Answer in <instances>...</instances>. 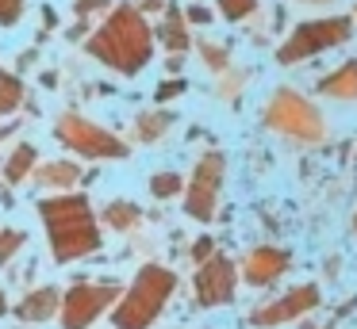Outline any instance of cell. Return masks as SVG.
Listing matches in <instances>:
<instances>
[{"label": "cell", "instance_id": "6da1fadb", "mask_svg": "<svg viewBox=\"0 0 357 329\" xmlns=\"http://www.w3.org/2000/svg\"><path fill=\"white\" fill-rule=\"evenodd\" d=\"M81 46H85V54L93 61H100L104 69L119 73L123 81H135V77L154 61V50H158L154 27H150V19L131 4V0L112 4L108 12L100 15V27L89 31Z\"/></svg>", "mask_w": 357, "mask_h": 329}, {"label": "cell", "instance_id": "7a4b0ae2", "mask_svg": "<svg viewBox=\"0 0 357 329\" xmlns=\"http://www.w3.org/2000/svg\"><path fill=\"white\" fill-rule=\"evenodd\" d=\"M35 211H39L54 264H77V260H89L93 252H100L104 230L93 211V199L81 188L50 191V195H43L35 203Z\"/></svg>", "mask_w": 357, "mask_h": 329}, {"label": "cell", "instance_id": "3957f363", "mask_svg": "<svg viewBox=\"0 0 357 329\" xmlns=\"http://www.w3.org/2000/svg\"><path fill=\"white\" fill-rule=\"evenodd\" d=\"M177 287H181V280L173 268L158 264V260L142 264L131 275V283L123 287V295L116 298V306L108 310L112 329H154V321L165 314Z\"/></svg>", "mask_w": 357, "mask_h": 329}, {"label": "cell", "instance_id": "277c9868", "mask_svg": "<svg viewBox=\"0 0 357 329\" xmlns=\"http://www.w3.org/2000/svg\"><path fill=\"white\" fill-rule=\"evenodd\" d=\"M261 122H265L269 134H280L292 145L315 150V145L326 142V119H323V111H319V104H311V96H303L292 84H280V88L269 92Z\"/></svg>", "mask_w": 357, "mask_h": 329}, {"label": "cell", "instance_id": "5b68a950", "mask_svg": "<svg viewBox=\"0 0 357 329\" xmlns=\"http://www.w3.org/2000/svg\"><path fill=\"white\" fill-rule=\"evenodd\" d=\"M354 27H357L354 15H346V12L303 19L277 42V61L280 65H303V61H315V58H323V54L338 50V46L354 42Z\"/></svg>", "mask_w": 357, "mask_h": 329}, {"label": "cell", "instance_id": "8992f818", "mask_svg": "<svg viewBox=\"0 0 357 329\" xmlns=\"http://www.w3.org/2000/svg\"><path fill=\"white\" fill-rule=\"evenodd\" d=\"M123 295V280L116 275H100V280H73L62 291V306H58V329H93L100 318H108V310L116 306V298Z\"/></svg>", "mask_w": 357, "mask_h": 329}, {"label": "cell", "instance_id": "52a82bcc", "mask_svg": "<svg viewBox=\"0 0 357 329\" xmlns=\"http://www.w3.org/2000/svg\"><path fill=\"white\" fill-rule=\"evenodd\" d=\"M54 138L66 145L70 153L85 161H123L131 153V142L119 134H112L104 122L89 119L81 111H62L54 119Z\"/></svg>", "mask_w": 357, "mask_h": 329}, {"label": "cell", "instance_id": "ba28073f", "mask_svg": "<svg viewBox=\"0 0 357 329\" xmlns=\"http://www.w3.org/2000/svg\"><path fill=\"white\" fill-rule=\"evenodd\" d=\"M227 188V153L223 150H204L192 165V176L185 180V191H181V207H185L188 218L196 222H215L219 214V199H223Z\"/></svg>", "mask_w": 357, "mask_h": 329}, {"label": "cell", "instance_id": "9c48e42d", "mask_svg": "<svg viewBox=\"0 0 357 329\" xmlns=\"http://www.w3.org/2000/svg\"><path fill=\"white\" fill-rule=\"evenodd\" d=\"M323 306V283H292L284 295L269 298V303L250 310V326L254 329H280V326H296L300 318L315 314Z\"/></svg>", "mask_w": 357, "mask_h": 329}, {"label": "cell", "instance_id": "30bf717a", "mask_svg": "<svg viewBox=\"0 0 357 329\" xmlns=\"http://www.w3.org/2000/svg\"><path fill=\"white\" fill-rule=\"evenodd\" d=\"M238 264L227 257L223 249H215L204 264H196L192 272V295H196V306L204 310H219V306H231L238 298Z\"/></svg>", "mask_w": 357, "mask_h": 329}, {"label": "cell", "instance_id": "8fae6325", "mask_svg": "<svg viewBox=\"0 0 357 329\" xmlns=\"http://www.w3.org/2000/svg\"><path fill=\"white\" fill-rule=\"evenodd\" d=\"M292 264H296L292 249H284V245H277V241H261V245H254V249H246L238 257V280L246 283V287L265 291L277 280H284V275L292 272Z\"/></svg>", "mask_w": 357, "mask_h": 329}, {"label": "cell", "instance_id": "7c38bea8", "mask_svg": "<svg viewBox=\"0 0 357 329\" xmlns=\"http://www.w3.org/2000/svg\"><path fill=\"white\" fill-rule=\"evenodd\" d=\"M154 42L162 46L165 54H188L192 50V23L185 19V8L165 0L162 15L154 23Z\"/></svg>", "mask_w": 357, "mask_h": 329}, {"label": "cell", "instance_id": "4fadbf2b", "mask_svg": "<svg viewBox=\"0 0 357 329\" xmlns=\"http://www.w3.org/2000/svg\"><path fill=\"white\" fill-rule=\"evenodd\" d=\"M58 306H62V287L58 283H39V287H27V295L12 306L24 326H43V321L58 318Z\"/></svg>", "mask_w": 357, "mask_h": 329}, {"label": "cell", "instance_id": "5bb4252c", "mask_svg": "<svg viewBox=\"0 0 357 329\" xmlns=\"http://www.w3.org/2000/svg\"><path fill=\"white\" fill-rule=\"evenodd\" d=\"M173 122H177V111H169L165 104H150V107H142V111L131 119V134H127V142L158 145V142H165V134L173 130Z\"/></svg>", "mask_w": 357, "mask_h": 329}, {"label": "cell", "instance_id": "9a60e30c", "mask_svg": "<svg viewBox=\"0 0 357 329\" xmlns=\"http://www.w3.org/2000/svg\"><path fill=\"white\" fill-rule=\"evenodd\" d=\"M85 180V168L70 157H58V161H39L31 168V184L43 191H70V188H81Z\"/></svg>", "mask_w": 357, "mask_h": 329}, {"label": "cell", "instance_id": "2e32d148", "mask_svg": "<svg viewBox=\"0 0 357 329\" xmlns=\"http://www.w3.org/2000/svg\"><path fill=\"white\" fill-rule=\"evenodd\" d=\"M315 92L323 99H334V104H357V58H346L342 65L326 69L319 77Z\"/></svg>", "mask_w": 357, "mask_h": 329}, {"label": "cell", "instance_id": "e0dca14e", "mask_svg": "<svg viewBox=\"0 0 357 329\" xmlns=\"http://www.w3.org/2000/svg\"><path fill=\"white\" fill-rule=\"evenodd\" d=\"M35 165H39V145H35V142H16L8 157L0 161V176H4L8 188H16V184L31 180V168Z\"/></svg>", "mask_w": 357, "mask_h": 329}, {"label": "cell", "instance_id": "ac0fdd59", "mask_svg": "<svg viewBox=\"0 0 357 329\" xmlns=\"http://www.w3.org/2000/svg\"><path fill=\"white\" fill-rule=\"evenodd\" d=\"M96 218H100V226L116 230V234H135L142 226V207L131 203V199H112V203H104V211Z\"/></svg>", "mask_w": 357, "mask_h": 329}, {"label": "cell", "instance_id": "d6986e66", "mask_svg": "<svg viewBox=\"0 0 357 329\" xmlns=\"http://www.w3.org/2000/svg\"><path fill=\"white\" fill-rule=\"evenodd\" d=\"M27 104V84L20 73H12V69L0 65V119H12V115H20Z\"/></svg>", "mask_w": 357, "mask_h": 329}, {"label": "cell", "instance_id": "ffe728a7", "mask_svg": "<svg viewBox=\"0 0 357 329\" xmlns=\"http://www.w3.org/2000/svg\"><path fill=\"white\" fill-rule=\"evenodd\" d=\"M192 50L200 54V61L208 65V73H223V69H231V46L227 42H211V38H192Z\"/></svg>", "mask_w": 357, "mask_h": 329}, {"label": "cell", "instance_id": "44dd1931", "mask_svg": "<svg viewBox=\"0 0 357 329\" xmlns=\"http://www.w3.org/2000/svg\"><path fill=\"white\" fill-rule=\"evenodd\" d=\"M146 191L158 199V203H169V199H181V191H185V176L173 172V168H165V172H154L146 180Z\"/></svg>", "mask_w": 357, "mask_h": 329}, {"label": "cell", "instance_id": "7402d4cb", "mask_svg": "<svg viewBox=\"0 0 357 329\" xmlns=\"http://www.w3.org/2000/svg\"><path fill=\"white\" fill-rule=\"evenodd\" d=\"M250 84V69H223V73H215V96H223L227 104H238V92Z\"/></svg>", "mask_w": 357, "mask_h": 329}, {"label": "cell", "instance_id": "603a6c76", "mask_svg": "<svg viewBox=\"0 0 357 329\" xmlns=\"http://www.w3.org/2000/svg\"><path fill=\"white\" fill-rule=\"evenodd\" d=\"M215 12L227 23H246L261 12V0H215Z\"/></svg>", "mask_w": 357, "mask_h": 329}, {"label": "cell", "instance_id": "cb8c5ba5", "mask_svg": "<svg viewBox=\"0 0 357 329\" xmlns=\"http://www.w3.org/2000/svg\"><path fill=\"white\" fill-rule=\"evenodd\" d=\"M27 245V230H12V226H0V268L12 264L20 257V249Z\"/></svg>", "mask_w": 357, "mask_h": 329}, {"label": "cell", "instance_id": "d4e9b609", "mask_svg": "<svg viewBox=\"0 0 357 329\" xmlns=\"http://www.w3.org/2000/svg\"><path fill=\"white\" fill-rule=\"evenodd\" d=\"M185 92H188V81H185L181 73H169V77H165V81L154 88V104H169V99L185 96Z\"/></svg>", "mask_w": 357, "mask_h": 329}, {"label": "cell", "instance_id": "484cf974", "mask_svg": "<svg viewBox=\"0 0 357 329\" xmlns=\"http://www.w3.org/2000/svg\"><path fill=\"white\" fill-rule=\"evenodd\" d=\"M116 0H73V19H100Z\"/></svg>", "mask_w": 357, "mask_h": 329}, {"label": "cell", "instance_id": "4316f807", "mask_svg": "<svg viewBox=\"0 0 357 329\" xmlns=\"http://www.w3.org/2000/svg\"><path fill=\"white\" fill-rule=\"evenodd\" d=\"M215 249H219L215 237H211V234H200L192 245H188V264H204V260H208Z\"/></svg>", "mask_w": 357, "mask_h": 329}, {"label": "cell", "instance_id": "83f0119b", "mask_svg": "<svg viewBox=\"0 0 357 329\" xmlns=\"http://www.w3.org/2000/svg\"><path fill=\"white\" fill-rule=\"evenodd\" d=\"M27 15V0H0V27H16Z\"/></svg>", "mask_w": 357, "mask_h": 329}, {"label": "cell", "instance_id": "f1b7e54d", "mask_svg": "<svg viewBox=\"0 0 357 329\" xmlns=\"http://www.w3.org/2000/svg\"><path fill=\"white\" fill-rule=\"evenodd\" d=\"M185 19L192 23V27H208L211 19H215V8H208V4H200V0H192V4L185 8Z\"/></svg>", "mask_w": 357, "mask_h": 329}, {"label": "cell", "instance_id": "f546056e", "mask_svg": "<svg viewBox=\"0 0 357 329\" xmlns=\"http://www.w3.org/2000/svg\"><path fill=\"white\" fill-rule=\"evenodd\" d=\"M89 31H93V19H73L70 27L62 31V38H66V42H85Z\"/></svg>", "mask_w": 357, "mask_h": 329}, {"label": "cell", "instance_id": "4dcf8cb0", "mask_svg": "<svg viewBox=\"0 0 357 329\" xmlns=\"http://www.w3.org/2000/svg\"><path fill=\"white\" fill-rule=\"evenodd\" d=\"M131 4L139 8V12L146 15V19H150V15L158 19V15H162V8H165V0H131Z\"/></svg>", "mask_w": 357, "mask_h": 329}, {"label": "cell", "instance_id": "1f68e13d", "mask_svg": "<svg viewBox=\"0 0 357 329\" xmlns=\"http://www.w3.org/2000/svg\"><path fill=\"white\" fill-rule=\"evenodd\" d=\"M323 275H326V280H334V275H342V257H338V252H331V257H326V264H323Z\"/></svg>", "mask_w": 357, "mask_h": 329}, {"label": "cell", "instance_id": "d6a6232c", "mask_svg": "<svg viewBox=\"0 0 357 329\" xmlns=\"http://www.w3.org/2000/svg\"><path fill=\"white\" fill-rule=\"evenodd\" d=\"M39 12H43V27H47V31H54V27H58V12H54L50 4H43ZM47 31H43V38H47Z\"/></svg>", "mask_w": 357, "mask_h": 329}, {"label": "cell", "instance_id": "836d02e7", "mask_svg": "<svg viewBox=\"0 0 357 329\" xmlns=\"http://www.w3.org/2000/svg\"><path fill=\"white\" fill-rule=\"evenodd\" d=\"M354 310H357V295H354V298H346L342 306H334V321H346Z\"/></svg>", "mask_w": 357, "mask_h": 329}, {"label": "cell", "instance_id": "e575fe53", "mask_svg": "<svg viewBox=\"0 0 357 329\" xmlns=\"http://www.w3.org/2000/svg\"><path fill=\"white\" fill-rule=\"evenodd\" d=\"M12 134H20V122L16 119H0V142H8Z\"/></svg>", "mask_w": 357, "mask_h": 329}, {"label": "cell", "instance_id": "d590c367", "mask_svg": "<svg viewBox=\"0 0 357 329\" xmlns=\"http://www.w3.org/2000/svg\"><path fill=\"white\" fill-rule=\"evenodd\" d=\"M39 81H43V88H58V84H62V77H58V69H43Z\"/></svg>", "mask_w": 357, "mask_h": 329}, {"label": "cell", "instance_id": "8d00e7d4", "mask_svg": "<svg viewBox=\"0 0 357 329\" xmlns=\"http://www.w3.org/2000/svg\"><path fill=\"white\" fill-rule=\"evenodd\" d=\"M181 65H185V54H169V58H165V73H177Z\"/></svg>", "mask_w": 357, "mask_h": 329}, {"label": "cell", "instance_id": "74e56055", "mask_svg": "<svg viewBox=\"0 0 357 329\" xmlns=\"http://www.w3.org/2000/svg\"><path fill=\"white\" fill-rule=\"evenodd\" d=\"M12 314V303H8V291L0 287V318H8Z\"/></svg>", "mask_w": 357, "mask_h": 329}, {"label": "cell", "instance_id": "f35d334b", "mask_svg": "<svg viewBox=\"0 0 357 329\" xmlns=\"http://www.w3.org/2000/svg\"><path fill=\"white\" fill-rule=\"evenodd\" d=\"M296 4H307V8H326V4H334V0H296Z\"/></svg>", "mask_w": 357, "mask_h": 329}, {"label": "cell", "instance_id": "ab89813d", "mask_svg": "<svg viewBox=\"0 0 357 329\" xmlns=\"http://www.w3.org/2000/svg\"><path fill=\"white\" fill-rule=\"evenodd\" d=\"M349 234L357 237V211H354V218H349Z\"/></svg>", "mask_w": 357, "mask_h": 329}, {"label": "cell", "instance_id": "60d3db41", "mask_svg": "<svg viewBox=\"0 0 357 329\" xmlns=\"http://www.w3.org/2000/svg\"><path fill=\"white\" fill-rule=\"evenodd\" d=\"M323 329H338V321H334V318H331V321H326V326H323Z\"/></svg>", "mask_w": 357, "mask_h": 329}, {"label": "cell", "instance_id": "b9f144b4", "mask_svg": "<svg viewBox=\"0 0 357 329\" xmlns=\"http://www.w3.org/2000/svg\"><path fill=\"white\" fill-rule=\"evenodd\" d=\"M354 23H357V4H354Z\"/></svg>", "mask_w": 357, "mask_h": 329}]
</instances>
